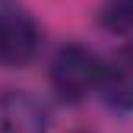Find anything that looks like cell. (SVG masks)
I'll return each instance as SVG.
<instances>
[{"mask_svg":"<svg viewBox=\"0 0 133 133\" xmlns=\"http://www.w3.org/2000/svg\"><path fill=\"white\" fill-rule=\"evenodd\" d=\"M98 95L111 111L133 114V44H121L117 51L102 57Z\"/></svg>","mask_w":133,"mask_h":133,"instance_id":"3","label":"cell"},{"mask_svg":"<svg viewBox=\"0 0 133 133\" xmlns=\"http://www.w3.org/2000/svg\"><path fill=\"white\" fill-rule=\"evenodd\" d=\"M48 82L63 105H82L89 95L98 92L102 57L79 41H66L54 51L48 63Z\"/></svg>","mask_w":133,"mask_h":133,"instance_id":"1","label":"cell"},{"mask_svg":"<svg viewBox=\"0 0 133 133\" xmlns=\"http://www.w3.org/2000/svg\"><path fill=\"white\" fill-rule=\"evenodd\" d=\"M0 133H51L48 108L25 89L0 92Z\"/></svg>","mask_w":133,"mask_h":133,"instance_id":"4","label":"cell"},{"mask_svg":"<svg viewBox=\"0 0 133 133\" xmlns=\"http://www.w3.org/2000/svg\"><path fill=\"white\" fill-rule=\"evenodd\" d=\"M41 51V25L25 6H0V66L22 70Z\"/></svg>","mask_w":133,"mask_h":133,"instance_id":"2","label":"cell"},{"mask_svg":"<svg viewBox=\"0 0 133 133\" xmlns=\"http://www.w3.org/2000/svg\"><path fill=\"white\" fill-rule=\"evenodd\" d=\"M95 16L108 35L133 41V0H102Z\"/></svg>","mask_w":133,"mask_h":133,"instance_id":"5","label":"cell"}]
</instances>
